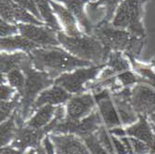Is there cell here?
Wrapping results in <instances>:
<instances>
[{"instance_id": "obj_1", "label": "cell", "mask_w": 155, "mask_h": 154, "mask_svg": "<svg viewBox=\"0 0 155 154\" xmlns=\"http://www.w3.org/2000/svg\"><path fill=\"white\" fill-rule=\"evenodd\" d=\"M29 55L34 67L38 71L48 74L54 80L62 74L93 65L74 57L61 47L37 48L32 50Z\"/></svg>"}, {"instance_id": "obj_2", "label": "cell", "mask_w": 155, "mask_h": 154, "mask_svg": "<svg viewBox=\"0 0 155 154\" xmlns=\"http://www.w3.org/2000/svg\"><path fill=\"white\" fill-rule=\"evenodd\" d=\"M100 40L109 51L123 52L127 58L137 59L145 45L146 38L138 37L127 30L117 28L105 21L97 23L92 34Z\"/></svg>"}, {"instance_id": "obj_3", "label": "cell", "mask_w": 155, "mask_h": 154, "mask_svg": "<svg viewBox=\"0 0 155 154\" xmlns=\"http://www.w3.org/2000/svg\"><path fill=\"white\" fill-rule=\"evenodd\" d=\"M58 39L61 47L69 53L93 65H105L110 53L97 38L86 33L77 36H70L62 30L58 32Z\"/></svg>"}, {"instance_id": "obj_4", "label": "cell", "mask_w": 155, "mask_h": 154, "mask_svg": "<svg viewBox=\"0 0 155 154\" xmlns=\"http://www.w3.org/2000/svg\"><path fill=\"white\" fill-rule=\"evenodd\" d=\"M21 71L25 74V86L21 94L19 113L21 118L26 122L32 116L33 106L39 94L54 85L55 80L47 73L36 70L33 62L27 64Z\"/></svg>"}, {"instance_id": "obj_5", "label": "cell", "mask_w": 155, "mask_h": 154, "mask_svg": "<svg viewBox=\"0 0 155 154\" xmlns=\"http://www.w3.org/2000/svg\"><path fill=\"white\" fill-rule=\"evenodd\" d=\"M142 0H124L117 8L111 24L127 30L132 34L146 38V31L142 23Z\"/></svg>"}, {"instance_id": "obj_6", "label": "cell", "mask_w": 155, "mask_h": 154, "mask_svg": "<svg viewBox=\"0 0 155 154\" xmlns=\"http://www.w3.org/2000/svg\"><path fill=\"white\" fill-rule=\"evenodd\" d=\"M104 65L78 68L73 72L65 73L55 79L54 84L64 88L72 95H78L87 91L88 85L95 81Z\"/></svg>"}, {"instance_id": "obj_7", "label": "cell", "mask_w": 155, "mask_h": 154, "mask_svg": "<svg viewBox=\"0 0 155 154\" xmlns=\"http://www.w3.org/2000/svg\"><path fill=\"white\" fill-rule=\"evenodd\" d=\"M131 100L138 116L155 120V89L148 84L139 83L131 87Z\"/></svg>"}, {"instance_id": "obj_8", "label": "cell", "mask_w": 155, "mask_h": 154, "mask_svg": "<svg viewBox=\"0 0 155 154\" xmlns=\"http://www.w3.org/2000/svg\"><path fill=\"white\" fill-rule=\"evenodd\" d=\"M20 34L31 40L39 48L61 47L58 39V31L47 25L18 23Z\"/></svg>"}, {"instance_id": "obj_9", "label": "cell", "mask_w": 155, "mask_h": 154, "mask_svg": "<svg viewBox=\"0 0 155 154\" xmlns=\"http://www.w3.org/2000/svg\"><path fill=\"white\" fill-rule=\"evenodd\" d=\"M66 118L72 121H80L87 117L97 109L95 97L91 92L73 95L65 104Z\"/></svg>"}, {"instance_id": "obj_10", "label": "cell", "mask_w": 155, "mask_h": 154, "mask_svg": "<svg viewBox=\"0 0 155 154\" xmlns=\"http://www.w3.org/2000/svg\"><path fill=\"white\" fill-rule=\"evenodd\" d=\"M0 16L1 20L12 23H26L35 25H46L35 15L12 0H0Z\"/></svg>"}, {"instance_id": "obj_11", "label": "cell", "mask_w": 155, "mask_h": 154, "mask_svg": "<svg viewBox=\"0 0 155 154\" xmlns=\"http://www.w3.org/2000/svg\"><path fill=\"white\" fill-rule=\"evenodd\" d=\"M55 154H90L83 138L74 134L50 133Z\"/></svg>"}, {"instance_id": "obj_12", "label": "cell", "mask_w": 155, "mask_h": 154, "mask_svg": "<svg viewBox=\"0 0 155 154\" xmlns=\"http://www.w3.org/2000/svg\"><path fill=\"white\" fill-rule=\"evenodd\" d=\"M93 95L97 102V108L101 115L105 127L108 130H110L123 126L117 110L112 100L110 91L109 89H104Z\"/></svg>"}, {"instance_id": "obj_13", "label": "cell", "mask_w": 155, "mask_h": 154, "mask_svg": "<svg viewBox=\"0 0 155 154\" xmlns=\"http://www.w3.org/2000/svg\"><path fill=\"white\" fill-rule=\"evenodd\" d=\"M123 126H129L138 120L131 100V87H124L110 93Z\"/></svg>"}, {"instance_id": "obj_14", "label": "cell", "mask_w": 155, "mask_h": 154, "mask_svg": "<svg viewBox=\"0 0 155 154\" xmlns=\"http://www.w3.org/2000/svg\"><path fill=\"white\" fill-rule=\"evenodd\" d=\"M72 94H70L64 88L58 85L51 86L50 87L42 91L33 106L32 114L35 111L42 106L45 105H52V106H61L65 105L67 101L72 97Z\"/></svg>"}, {"instance_id": "obj_15", "label": "cell", "mask_w": 155, "mask_h": 154, "mask_svg": "<svg viewBox=\"0 0 155 154\" xmlns=\"http://www.w3.org/2000/svg\"><path fill=\"white\" fill-rule=\"evenodd\" d=\"M124 131L126 136L138 138L145 142L150 149V154H155V133L145 117L138 116L137 122L125 127Z\"/></svg>"}, {"instance_id": "obj_16", "label": "cell", "mask_w": 155, "mask_h": 154, "mask_svg": "<svg viewBox=\"0 0 155 154\" xmlns=\"http://www.w3.org/2000/svg\"><path fill=\"white\" fill-rule=\"evenodd\" d=\"M55 1L61 2L64 7H66L74 16L77 22L82 27L83 31L87 34H92L95 25L87 17L86 11H84V6L93 0H55Z\"/></svg>"}, {"instance_id": "obj_17", "label": "cell", "mask_w": 155, "mask_h": 154, "mask_svg": "<svg viewBox=\"0 0 155 154\" xmlns=\"http://www.w3.org/2000/svg\"><path fill=\"white\" fill-rule=\"evenodd\" d=\"M49 3L53 8L54 13L56 14L58 20L60 21L61 27L63 28V32L67 35L77 36L84 33L79 30L76 19L66 7L60 5L55 0H49Z\"/></svg>"}, {"instance_id": "obj_18", "label": "cell", "mask_w": 155, "mask_h": 154, "mask_svg": "<svg viewBox=\"0 0 155 154\" xmlns=\"http://www.w3.org/2000/svg\"><path fill=\"white\" fill-rule=\"evenodd\" d=\"M0 70L1 74H7L13 70H22L27 64L32 62L30 55L23 51L5 52L1 51L0 54Z\"/></svg>"}, {"instance_id": "obj_19", "label": "cell", "mask_w": 155, "mask_h": 154, "mask_svg": "<svg viewBox=\"0 0 155 154\" xmlns=\"http://www.w3.org/2000/svg\"><path fill=\"white\" fill-rule=\"evenodd\" d=\"M39 48L31 40L27 39L21 34H16L0 39V48L1 51L12 53L16 51H23L29 54L32 50Z\"/></svg>"}, {"instance_id": "obj_20", "label": "cell", "mask_w": 155, "mask_h": 154, "mask_svg": "<svg viewBox=\"0 0 155 154\" xmlns=\"http://www.w3.org/2000/svg\"><path fill=\"white\" fill-rule=\"evenodd\" d=\"M24 121L21 118L19 110H17L8 119L1 123L0 125V144L1 147L10 145L15 137L20 126L24 124Z\"/></svg>"}, {"instance_id": "obj_21", "label": "cell", "mask_w": 155, "mask_h": 154, "mask_svg": "<svg viewBox=\"0 0 155 154\" xmlns=\"http://www.w3.org/2000/svg\"><path fill=\"white\" fill-rule=\"evenodd\" d=\"M57 107L58 106L52 105H45L40 107L35 111L34 115L24 123V124L34 129H41L48 126L55 118Z\"/></svg>"}, {"instance_id": "obj_22", "label": "cell", "mask_w": 155, "mask_h": 154, "mask_svg": "<svg viewBox=\"0 0 155 154\" xmlns=\"http://www.w3.org/2000/svg\"><path fill=\"white\" fill-rule=\"evenodd\" d=\"M35 1L43 22L47 26L53 28L56 31H62V27L53 11L49 0H35Z\"/></svg>"}, {"instance_id": "obj_23", "label": "cell", "mask_w": 155, "mask_h": 154, "mask_svg": "<svg viewBox=\"0 0 155 154\" xmlns=\"http://www.w3.org/2000/svg\"><path fill=\"white\" fill-rule=\"evenodd\" d=\"M123 1L124 0H97V2L88 3L87 8H90L91 10H96L97 8L104 7L106 13L103 18V21L107 22H111L117 8Z\"/></svg>"}, {"instance_id": "obj_24", "label": "cell", "mask_w": 155, "mask_h": 154, "mask_svg": "<svg viewBox=\"0 0 155 154\" xmlns=\"http://www.w3.org/2000/svg\"><path fill=\"white\" fill-rule=\"evenodd\" d=\"M21 97L19 93L15 95L10 100H1L0 102V122H4L8 119L17 110L20 109Z\"/></svg>"}, {"instance_id": "obj_25", "label": "cell", "mask_w": 155, "mask_h": 154, "mask_svg": "<svg viewBox=\"0 0 155 154\" xmlns=\"http://www.w3.org/2000/svg\"><path fill=\"white\" fill-rule=\"evenodd\" d=\"M4 75L6 76L7 83L13 88H15L16 91L21 97V94L23 92L24 86H25V80H26L24 73L21 70L18 69V70H13V71Z\"/></svg>"}, {"instance_id": "obj_26", "label": "cell", "mask_w": 155, "mask_h": 154, "mask_svg": "<svg viewBox=\"0 0 155 154\" xmlns=\"http://www.w3.org/2000/svg\"><path fill=\"white\" fill-rule=\"evenodd\" d=\"M117 81L122 87H132L139 83H144V78L137 74L133 69L125 71L117 75Z\"/></svg>"}, {"instance_id": "obj_27", "label": "cell", "mask_w": 155, "mask_h": 154, "mask_svg": "<svg viewBox=\"0 0 155 154\" xmlns=\"http://www.w3.org/2000/svg\"><path fill=\"white\" fill-rule=\"evenodd\" d=\"M83 140L86 143L90 154H110L103 144L101 142L97 134L84 136Z\"/></svg>"}, {"instance_id": "obj_28", "label": "cell", "mask_w": 155, "mask_h": 154, "mask_svg": "<svg viewBox=\"0 0 155 154\" xmlns=\"http://www.w3.org/2000/svg\"><path fill=\"white\" fill-rule=\"evenodd\" d=\"M127 137L131 145L133 154H150V149L145 142L133 136H127Z\"/></svg>"}, {"instance_id": "obj_29", "label": "cell", "mask_w": 155, "mask_h": 154, "mask_svg": "<svg viewBox=\"0 0 155 154\" xmlns=\"http://www.w3.org/2000/svg\"><path fill=\"white\" fill-rule=\"evenodd\" d=\"M18 33L20 34L17 24L8 23L3 20L0 21V35H1V38L16 35L18 34Z\"/></svg>"}, {"instance_id": "obj_30", "label": "cell", "mask_w": 155, "mask_h": 154, "mask_svg": "<svg viewBox=\"0 0 155 154\" xmlns=\"http://www.w3.org/2000/svg\"><path fill=\"white\" fill-rule=\"evenodd\" d=\"M14 1L16 4L20 5L21 7L24 8L25 9H27L29 12H31L33 15H35L39 21H43L41 19V16L39 14V11L37 9V7H36V4H35V0H12Z\"/></svg>"}, {"instance_id": "obj_31", "label": "cell", "mask_w": 155, "mask_h": 154, "mask_svg": "<svg viewBox=\"0 0 155 154\" xmlns=\"http://www.w3.org/2000/svg\"><path fill=\"white\" fill-rule=\"evenodd\" d=\"M17 93L18 92L16 89L9 86L8 83H1V87H0V99L1 100H10L15 97Z\"/></svg>"}, {"instance_id": "obj_32", "label": "cell", "mask_w": 155, "mask_h": 154, "mask_svg": "<svg viewBox=\"0 0 155 154\" xmlns=\"http://www.w3.org/2000/svg\"><path fill=\"white\" fill-rule=\"evenodd\" d=\"M1 154H23L24 152L11 147L10 145H8V146H4V147H1Z\"/></svg>"}, {"instance_id": "obj_33", "label": "cell", "mask_w": 155, "mask_h": 154, "mask_svg": "<svg viewBox=\"0 0 155 154\" xmlns=\"http://www.w3.org/2000/svg\"><path fill=\"white\" fill-rule=\"evenodd\" d=\"M23 154H36V149H28L26 152H24Z\"/></svg>"}, {"instance_id": "obj_34", "label": "cell", "mask_w": 155, "mask_h": 154, "mask_svg": "<svg viewBox=\"0 0 155 154\" xmlns=\"http://www.w3.org/2000/svg\"><path fill=\"white\" fill-rule=\"evenodd\" d=\"M150 124V126L153 130V132L155 133V120H151V121H149Z\"/></svg>"}, {"instance_id": "obj_35", "label": "cell", "mask_w": 155, "mask_h": 154, "mask_svg": "<svg viewBox=\"0 0 155 154\" xmlns=\"http://www.w3.org/2000/svg\"><path fill=\"white\" fill-rule=\"evenodd\" d=\"M146 1H147V0H142V2H143V3H145Z\"/></svg>"}]
</instances>
